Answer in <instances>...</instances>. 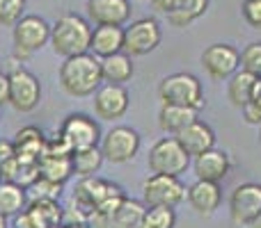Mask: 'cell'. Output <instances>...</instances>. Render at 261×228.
I'll return each instance as SVG.
<instances>
[{"mask_svg": "<svg viewBox=\"0 0 261 228\" xmlns=\"http://www.w3.org/2000/svg\"><path fill=\"white\" fill-rule=\"evenodd\" d=\"M163 41V30L161 23L151 16L130 21L128 25H124V53L130 57H142L149 55L161 46Z\"/></svg>", "mask_w": 261, "mask_h": 228, "instance_id": "cell-10", "label": "cell"}, {"mask_svg": "<svg viewBox=\"0 0 261 228\" xmlns=\"http://www.w3.org/2000/svg\"><path fill=\"white\" fill-rule=\"evenodd\" d=\"M158 99L163 105H181V108H193L197 112L206 103L199 78L188 71H176L163 78L158 82Z\"/></svg>", "mask_w": 261, "mask_h": 228, "instance_id": "cell-3", "label": "cell"}, {"mask_svg": "<svg viewBox=\"0 0 261 228\" xmlns=\"http://www.w3.org/2000/svg\"><path fill=\"white\" fill-rule=\"evenodd\" d=\"M147 167L151 174L181 176L190 167V155L184 151L179 139L170 135V137H161L158 142H153L147 155Z\"/></svg>", "mask_w": 261, "mask_h": 228, "instance_id": "cell-4", "label": "cell"}, {"mask_svg": "<svg viewBox=\"0 0 261 228\" xmlns=\"http://www.w3.org/2000/svg\"><path fill=\"white\" fill-rule=\"evenodd\" d=\"M142 146V137L135 128L130 125H113L108 133L101 137L99 151L106 162L113 165H126V162L135 160Z\"/></svg>", "mask_w": 261, "mask_h": 228, "instance_id": "cell-6", "label": "cell"}, {"mask_svg": "<svg viewBox=\"0 0 261 228\" xmlns=\"http://www.w3.org/2000/svg\"><path fill=\"white\" fill-rule=\"evenodd\" d=\"M186 187L179 176L151 174L142 183V203L147 208H176L186 201Z\"/></svg>", "mask_w": 261, "mask_h": 228, "instance_id": "cell-8", "label": "cell"}, {"mask_svg": "<svg viewBox=\"0 0 261 228\" xmlns=\"http://www.w3.org/2000/svg\"><path fill=\"white\" fill-rule=\"evenodd\" d=\"M94 114L101 121H117L128 112L130 94L122 85H101L94 91Z\"/></svg>", "mask_w": 261, "mask_h": 228, "instance_id": "cell-13", "label": "cell"}, {"mask_svg": "<svg viewBox=\"0 0 261 228\" xmlns=\"http://www.w3.org/2000/svg\"><path fill=\"white\" fill-rule=\"evenodd\" d=\"M197 119V110L193 108H181V105H161L158 110V125L163 133L167 135H176L190 125Z\"/></svg>", "mask_w": 261, "mask_h": 228, "instance_id": "cell-22", "label": "cell"}, {"mask_svg": "<svg viewBox=\"0 0 261 228\" xmlns=\"http://www.w3.org/2000/svg\"><path fill=\"white\" fill-rule=\"evenodd\" d=\"M14 148H16V157L23 162H39L41 153H44L46 137L39 128L35 125H25L14 135Z\"/></svg>", "mask_w": 261, "mask_h": 228, "instance_id": "cell-20", "label": "cell"}, {"mask_svg": "<svg viewBox=\"0 0 261 228\" xmlns=\"http://www.w3.org/2000/svg\"><path fill=\"white\" fill-rule=\"evenodd\" d=\"M245 228H261V212H259V215H257V217H254V219H252V221H250V224H248V226H245Z\"/></svg>", "mask_w": 261, "mask_h": 228, "instance_id": "cell-37", "label": "cell"}, {"mask_svg": "<svg viewBox=\"0 0 261 228\" xmlns=\"http://www.w3.org/2000/svg\"><path fill=\"white\" fill-rule=\"evenodd\" d=\"M9 103V76L0 71V105Z\"/></svg>", "mask_w": 261, "mask_h": 228, "instance_id": "cell-36", "label": "cell"}, {"mask_svg": "<svg viewBox=\"0 0 261 228\" xmlns=\"http://www.w3.org/2000/svg\"><path fill=\"white\" fill-rule=\"evenodd\" d=\"M135 67H133V57L122 53H115L110 57L101 59V76H103L106 85H126V82L133 78Z\"/></svg>", "mask_w": 261, "mask_h": 228, "instance_id": "cell-21", "label": "cell"}, {"mask_svg": "<svg viewBox=\"0 0 261 228\" xmlns=\"http://www.w3.org/2000/svg\"><path fill=\"white\" fill-rule=\"evenodd\" d=\"M144 212L147 206L142 201H135V199H124L113 212L108 215H92L90 224L92 228H140L144 219Z\"/></svg>", "mask_w": 261, "mask_h": 228, "instance_id": "cell-14", "label": "cell"}, {"mask_svg": "<svg viewBox=\"0 0 261 228\" xmlns=\"http://www.w3.org/2000/svg\"><path fill=\"white\" fill-rule=\"evenodd\" d=\"M254 85H257V78L250 76V73L243 71V69H239V71L227 80V99H229V103L234 105V108L243 110L245 105L252 101Z\"/></svg>", "mask_w": 261, "mask_h": 228, "instance_id": "cell-24", "label": "cell"}, {"mask_svg": "<svg viewBox=\"0 0 261 228\" xmlns=\"http://www.w3.org/2000/svg\"><path fill=\"white\" fill-rule=\"evenodd\" d=\"M16 157V148H14L12 139H0V169Z\"/></svg>", "mask_w": 261, "mask_h": 228, "instance_id": "cell-34", "label": "cell"}, {"mask_svg": "<svg viewBox=\"0 0 261 228\" xmlns=\"http://www.w3.org/2000/svg\"><path fill=\"white\" fill-rule=\"evenodd\" d=\"M202 67L213 82H225L241 69V53L231 44H211L202 53Z\"/></svg>", "mask_w": 261, "mask_h": 228, "instance_id": "cell-11", "label": "cell"}, {"mask_svg": "<svg viewBox=\"0 0 261 228\" xmlns=\"http://www.w3.org/2000/svg\"><path fill=\"white\" fill-rule=\"evenodd\" d=\"M184 3V0H151V5L158 9V12L163 14H172L174 9H179V5Z\"/></svg>", "mask_w": 261, "mask_h": 228, "instance_id": "cell-35", "label": "cell"}, {"mask_svg": "<svg viewBox=\"0 0 261 228\" xmlns=\"http://www.w3.org/2000/svg\"><path fill=\"white\" fill-rule=\"evenodd\" d=\"M25 16V0H0V25L14 27Z\"/></svg>", "mask_w": 261, "mask_h": 228, "instance_id": "cell-31", "label": "cell"}, {"mask_svg": "<svg viewBox=\"0 0 261 228\" xmlns=\"http://www.w3.org/2000/svg\"><path fill=\"white\" fill-rule=\"evenodd\" d=\"M0 228H9V224H7V217H5V215H0Z\"/></svg>", "mask_w": 261, "mask_h": 228, "instance_id": "cell-38", "label": "cell"}, {"mask_svg": "<svg viewBox=\"0 0 261 228\" xmlns=\"http://www.w3.org/2000/svg\"><path fill=\"white\" fill-rule=\"evenodd\" d=\"M140 228H176L174 208H147Z\"/></svg>", "mask_w": 261, "mask_h": 228, "instance_id": "cell-28", "label": "cell"}, {"mask_svg": "<svg viewBox=\"0 0 261 228\" xmlns=\"http://www.w3.org/2000/svg\"><path fill=\"white\" fill-rule=\"evenodd\" d=\"M241 69L250 76L261 78V41H252L241 50Z\"/></svg>", "mask_w": 261, "mask_h": 228, "instance_id": "cell-29", "label": "cell"}, {"mask_svg": "<svg viewBox=\"0 0 261 228\" xmlns=\"http://www.w3.org/2000/svg\"><path fill=\"white\" fill-rule=\"evenodd\" d=\"M179 139V144L184 146V151L188 153L190 157H197L202 153L216 148V133L213 128L202 119H195L190 125H186L181 133L174 135Z\"/></svg>", "mask_w": 261, "mask_h": 228, "instance_id": "cell-17", "label": "cell"}, {"mask_svg": "<svg viewBox=\"0 0 261 228\" xmlns=\"http://www.w3.org/2000/svg\"><path fill=\"white\" fill-rule=\"evenodd\" d=\"M92 25L87 18L76 12H67L58 16V21L50 25V48L62 59L76 57V55L90 53Z\"/></svg>", "mask_w": 261, "mask_h": 228, "instance_id": "cell-2", "label": "cell"}, {"mask_svg": "<svg viewBox=\"0 0 261 228\" xmlns=\"http://www.w3.org/2000/svg\"><path fill=\"white\" fill-rule=\"evenodd\" d=\"M130 0H87V16L94 25H119L130 21Z\"/></svg>", "mask_w": 261, "mask_h": 228, "instance_id": "cell-16", "label": "cell"}, {"mask_svg": "<svg viewBox=\"0 0 261 228\" xmlns=\"http://www.w3.org/2000/svg\"><path fill=\"white\" fill-rule=\"evenodd\" d=\"M259 142H261V125H259Z\"/></svg>", "mask_w": 261, "mask_h": 228, "instance_id": "cell-39", "label": "cell"}, {"mask_svg": "<svg viewBox=\"0 0 261 228\" xmlns=\"http://www.w3.org/2000/svg\"><path fill=\"white\" fill-rule=\"evenodd\" d=\"M12 41H14V55L21 59H28L48 46L50 41V25L44 16L37 14H25L16 25L12 27Z\"/></svg>", "mask_w": 261, "mask_h": 228, "instance_id": "cell-5", "label": "cell"}, {"mask_svg": "<svg viewBox=\"0 0 261 228\" xmlns=\"http://www.w3.org/2000/svg\"><path fill=\"white\" fill-rule=\"evenodd\" d=\"M103 155H101L99 146L96 148H85V151H76L71 153V167L73 174L78 178H94L101 171V165H103Z\"/></svg>", "mask_w": 261, "mask_h": 228, "instance_id": "cell-26", "label": "cell"}, {"mask_svg": "<svg viewBox=\"0 0 261 228\" xmlns=\"http://www.w3.org/2000/svg\"><path fill=\"white\" fill-rule=\"evenodd\" d=\"M9 76V105L16 112H35L41 103V82L23 67H12Z\"/></svg>", "mask_w": 261, "mask_h": 228, "instance_id": "cell-9", "label": "cell"}, {"mask_svg": "<svg viewBox=\"0 0 261 228\" xmlns=\"http://www.w3.org/2000/svg\"><path fill=\"white\" fill-rule=\"evenodd\" d=\"M193 171H195V178L197 180H206V183L220 185L231 171V157L227 151L211 148V151L193 157Z\"/></svg>", "mask_w": 261, "mask_h": 228, "instance_id": "cell-15", "label": "cell"}, {"mask_svg": "<svg viewBox=\"0 0 261 228\" xmlns=\"http://www.w3.org/2000/svg\"><path fill=\"white\" fill-rule=\"evenodd\" d=\"M58 82L64 94L73 99H87L94 96V91L103 85L101 76V59L92 53H83L76 57H67L60 64Z\"/></svg>", "mask_w": 261, "mask_h": 228, "instance_id": "cell-1", "label": "cell"}, {"mask_svg": "<svg viewBox=\"0 0 261 228\" xmlns=\"http://www.w3.org/2000/svg\"><path fill=\"white\" fill-rule=\"evenodd\" d=\"M261 212V185L241 183L229 194V217L239 228H245Z\"/></svg>", "mask_w": 261, "mask_h": 228, "instance_id": "cell-12", "label": "cell"}, {"mask_svg": "<svg viewBox=\"0 0 261 228\" xmlns=\"http://www.w3.org/2000/svg\"><path fill=\"white\" fill-rule=\"evenodd\" d=\"M28 208V189L14 180H0V215L16 217Z\"/></svg>", "mask_w": 261, "mask_h": 228, "instance_id": "cell-23", "label": "cell"}, {"mask_svg": "<svg viewBox=\"0 0 261 228\" xmlns=\"http://www.w3.org/2000/svg\"><path fill=\"white\" fill-rule=\"evenodd\" d=\"M243 119L252 125H261V78H257V85H254V96L243 110Z\"/></svg>", "mask_w": 261, "mask_h": 228, "instance_id": "cell-32", "label": "cell"}, {"mask_svg": "<svg viewBox=\"0 0 261 228\" xmlns=\"http://www.w3.org/2000/svg\"><path fill=\"white\" fill-rule=\"evenodd\" d=\"M241 12H243V18L248 25L261 27V0H243Z\"/></svg>", "mask_w": 261, "mask_h": 228, "instance_id": "cell-33", "label": "cell"}, {"mask_svg": "<svg viewBox=\"0 0 261 228\" xmlns=\"http://www.w3.org/2000/svg\"><path fill=\"white\" fill-rule=\"evenodd\" d=\"M190 208L199 217H211L222 203V189L218 183H206V180H195L186 192Z\"/></svg>", "mask_w": 261, "mask_h": 228, "instance_id": "cell-18", "label": "cell"}, {"mask_svg": "<svg viewBox=\"0 0 261 228\" xmlns=\"http://www.w3.org/2000/svg\"><path fill=\"white\" fill-rule=\"evenodd\" d=\"M124 50V27L119 25H96L92 27V41H90V53L94 57L103 59L115 53Z\"/></svg>", "mask_w": 261, "mask_h": 228, "instance_id": "cell-19", "label": "cell"}, {"mask_svg": "<svg viewBox=\"0 0 261 228\" xmlns=\"http://www.w3.org/2000/svg\"><path fill=\"white\" fill-rule=\"evenodd\" d=\"M58 135L64 139L71 153L76 151H85V148H96L101 144V125L96 119H92L85 112H71L67 119L62 121Z\"/></svg>", "mask_w": 261, "mask_h": 228, "instance_id": "cell-7", "label": "cell"}, {"mask_svg": "<svg viewBox=\"0 0 261 228\" xmlns=\"http://www.w3.org/2000/svg\"><path fill=\"white\" fill-rule=\"evenodd\" d=\"M60 189H62V185L58 183H50V180L46 178H37L35 183L28 187V192H30V199L32 201H58L60 199Z\"/></svg>", "mask_w": 261, "mask_h": 228, "instance_id": "cell-30", "label": "cell"}, {"mask_svg": "<svg viewBox=\"0 0 261 228\" xmlns=\"http://www.w3.org/2000/svg\"><path fill=\"white\" fill-rule=\"evenodd\" d=\"M208 9V0H184L179 5V9H174L172 14H167V21L172 27H188L190 23H195L197 18H202Z\"/></svg>", "mask_w": 261, "mask_h": 228, "instance_id": "cell-27", "label": "cell"}, {"mask_svg": "<svg viewBox=\"0 0 261 228\" xmlns=\"http://www.w3.org/2000/svg\"><path fill=\"white\" fill-rule=\"evenodd\" d=\"M39 176L50 183L64 185L69 178L73 176V167H71V155L69 157H53V155H41L39 157Z\"/></svg>", "mask_w": 261, "mask_h": 228, "instance_id": "cell-25", "label": "cell"}]
</instances>
